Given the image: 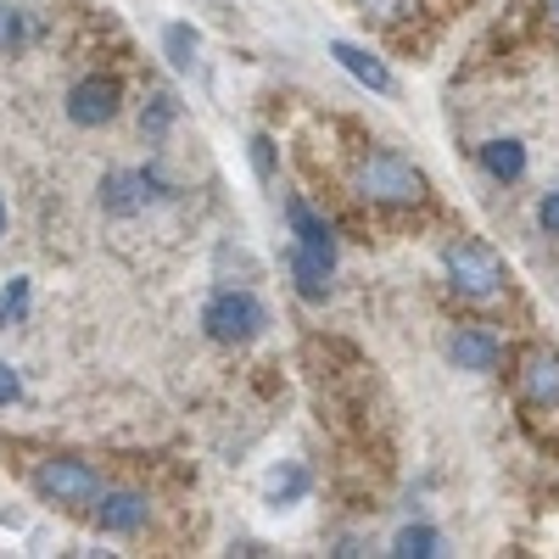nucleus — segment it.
I'll return each instance as SVG.
<instances>
[{
	"label": "nucleus",
	"instance_id": "obj_1",
	"mask_svg": "<svg viewBox=\"0 0 559 559\" xmlns=\"http://www.w3.org/2000/svg\"><path fill=\"white\" fill-rule=\"evenodd\" d=\"M426 191H431L426 174H419L408 157L386 152V146H358V152L347 157V197H353V202L403 213V207L426 202Z\"/></svg>",
	"mask_w": 559,
	"mask_h": 559
},
{
	"label": "nucleus",
	"instance_id": "obj_2",
	"mask_svg": "<svg viewBox=\"0 0 559 559\" xmlns=\"http://www.w3.org/2000/svg\"><path fill=\"white\" fill-rule=\"evenodd\" d=\"M515 397H521L526 419L548 414V426H543L537 437L559 442V353H554V347H532V353L521 358V369H515Z\"/></svg>",
	"mask_w": 559,
	"mask_h": 559
},
{
	"label": "nucleus",
	"instance_id": "obj_3",
	"mask_svg": "<svg viewBox=\"0 0 559 559\" xmlns=\"http://www.w3.org/2000/svg\"><path fill=\"white\" fill-rule=\"evenodd\" d=\"M34 492L45 503H62V509H90L102 498V471L84 459H39L34 464Z\"/></svg>",
	"mask_w": 559,
	"mask_h": 559
},
{
	"label": "nucleus",
	"instance_id": "obj_4",
	"mask_svg": "<svg viewBox=\"0 0 559 559\" xmlns=\"http://www.w3.org/2000/svg\"><path fill=\"white\" fill-rule=\"evenodd\" d=\"M442 269L453 280L459 297H498L503 292V258L481 241H448L442 247Z\"/></svg>",
	"mask_w": 559,
	"mask_h": 559
},
{
	"label": "nucleus",
	"instance_id": "obj_5",
	"mask_svg": "<svg viewBox=\"0 0 559 559\" xmlns=\"http://www.w3.org/2000/svg\"><path fill=\"white\" fill-rule=\"evenodd\" d=\"M263 324H269V308L252 297V292H218L207 308H202V331L224 347H241L252 336H263Z\"/></svg>",
	"mask_w": 559,
	"mask_h": 559
},
{
	"label": "nucleus",
	"instance_id": "obj_6",
	"mask_svg": "<svg viewBox=\"0 0 559 559\" xmlns=\"http://www.w3.org/2000/svg\"><path fill=\"white\" fill-rule=\"evenodd\" d=\"M118 107H123V84H118L112 73H84V79L68 90V118H73L79 129H102V123H112Z\"/></svg>",
	"mask_w": 559,
	"mask_h": 559
},
{
	"label": "nucleus",
	"instance_id": "obj_7",
	"mask_svg": "<svg viewBox=\"0 0 559 559\" xmlns=\"http://www.w3.org/2000/svg\"><path fill=\"white\" fill-rule=\"evenodd\" d=\"M90 521H96V532L107 537H134L152 526V498L146 492H129V487H102V498L90 503Z\"/></svg>",
	"mask_w": 559,
	"mask_h": 559
},
{
	"label": "nucleus",
	"instance_id": "obj_8",
	"mask_svg": "<svg viewBox=\"0 0 559 559\" xmlns=\"http://www.w3.org/2000/svg\"><path fill=\"white\" fill-rule=\"evenodd\" d=\"M448 358L459 369H476V376H492V369H503L509 347L503 336L492 331V324H459V331L448 336Z\"/></svg>",
	"mask_w": 559,
	"mask_h": 559
},
{
	"label": "nucleus",
	"instance_id": "obj_9",
	"mask_svg": "<svg viewBox=\"0 0 559 559\" xmlns=\"http://www.w3.org/2000/svg\"><path fill=\"white\" fill-rule=\"evenodd\" d=\"M146 202H157V197H152V185H146V174H140V168H118V174L102 179V207L107 213L129 218V213H140Z\"/></svg>",
	"mask_w": 559,
	"mask_h": 559
},
{
	"label": "nucleus",
	"instance_id": "obj_10",
	"mask_svg": "<svg viewBox=\"0 0 559 559\" xmlns=\"http://www.w3.org/2000/svg\"><path fill=\"white\" fill-rule=\"evenodd\" d=\"M286 218H292L297 247H308V252H319V258L336 263V229H331V218H319L302 197H286Z\"/></svg>",
	"mask_w": 559,
	"mask_h": 559
},
{
	"label": "nucleus",
	"instance_id": "obj_11",
	"mask_svg": "<svg viewBox=\"0 0 559 559\" xmlns=\"http://www.w3.org/2000/svg\"><path fill=\"white\" fill-rule=\"evenodd\" d=\"M331 57H336L358 84L376 90V96H392V73H386V62H381L376 51H364V45H353V39H336V45H331Z\"/></svg>",
	"mask_w": 559,
	"mask_h": 559
},
{
	"label": "nucleus",
	"instance_id": "obj_12",
	"mask_svg": "<svg viewBox=\"0 0 559 559\" xmlns=\"http://www.w3.org/2000/svg\"><path fill=\"white\" fill-rule=\"evenodd\" d=\"M286 263H292V280H297L302 302H324V297H331V258H319L308 247H292Z\"/></svg>",
	"mask_w": 559,
	"mask_h": 559
},
{
	"label": "nucleus",
	"instance_id": "obj_13",
	"mask_svg": "<svg viewBox=\"0 0 559 559\" xmlns=\"http://www.w3.org/2000/svg\"><path fill=\"white\" fill-rule=\"evenodd\" d=\"M481 168L492 174V179H521L526 174V146H521V140H487V146H481Z\"/></svg>",
	"mask_w": 559,
	"mask_h": 559
},
{
	"label": "nucleus",
	"instance_id": "obj_14",
	"mask_svg": "<svg viewBox=\"0 0 559 559\" xmlns=\"http://www.w3.org/2000/svg\"><path fill=\"white\" fill-rule=\"evenodd\" d=\"M308 492V471H302V464H280V471L269 476V498L274 503H297Z\"/></svg>",
	"mask_w": 559,
	"mask_h": 559
},
{
	"label": "nucleus",
	"instance_id": "obj_15",
	"mask_svg": "<svg viewBox=\"0 0 559 559\" xmlns=\"http://www.w3.org/2000/svg\"><path fill=\"white\" fill-rule=\"evenodd\" d=\"M23 45H28V17L0 0V57H17Z\"/></svg>",
	"mask_w": 559,
	"mask_h": 559
},
{
	"label": "nucleus",
	"instance_id": "obj_16",
	"mask_svg": "<svg viewBox=\"0 0 559 559\" xmlns=\"http://www.w3.org/2000/svg\"><path fill=\"white\" fill-rule=\"evenodd\" d=\"M437 543H442V537H437L431 526H403L397 543H392V554H403V559H431Z\"/></svg>",
	"mask_w": 559,
	"mask_h": 559
},
{
	"label": "nucleus",
	"instance_id": "obj_17",
	"mask_svg": "<svg viewBox=\"0 0 559 559\" xmlns=\"http://www.w3.org/2000/svg\"><path fill=\"white\" fill-rule=\"evenodd\" d=\"M163 45H168V62H174V68H191V62H197V34H191V23H168Z\"/></svg>",
	"mask_w": 559,
	"mask_h": 559
},
{
	"label": "nucleus",
	"instance_id": "obj_18",
	"mask_svg": "<svg viewBox=\"0 0 559 559\" xmlns=\"http://www.w3.org/2000/svg\"><path fill=\"white\" fill-rule=\"evenodd\" d=\"M358 7H364V17H376V23H403V17H414L419 12V0H358Z\"/></svg>",
	"mask_w": 559,
	"mask_h": 559
},
{
	"label": "nucleus",
	"instance_id": "obj_19",
	"mask_svg": "<svg viewBox=\"0 0 559 559\" xmlns=\"http://www.w3.org/2000/svg\"><path fill=\"white\" fill-rule=\"evenodd\" d=\"M168 123H174V96H152L146 118H140V129H146V140H163V134H168Z\"/></svg>",
	"mask_w": 559,
	"mask_h": 559
},
{
	"label": "nucleus",
	"instance_id": "obj_20",
	"mask_svg": "<svg viewBox=\"0 0 559 559\" xmlns=\"http://www.w3.org/2000/svg\"><path fill=\"white\" fill-rule=\"evenodd\" d=\"M17 397H23V381H17V369H12L7 358H0V408L17 403Z\"/></svg>",
	"mask_w": 559,
	"mask_h": 559
},
{
	"label": "nucleus",
	"instance_id": "obj_21",
	"mask_svg": "<svg viewBox=\"0 0 559 559\" xmlns=\"http://www.w3.org/2000/svg\"><path fill=\"white\" fill-rule=\"evenodd\" d=\"M252 163H258V174H263V179L274 174V140H263V134L252 140Z\"/></svg>",
	"mask_w": 559,
	"mask_h": 559
},
{
	"label": "nucleus",
	"instance_id": "obj_22",
	"mask_svg": "<svg viewBox=\"0 0 559 559\" xmlns=\"http://www.w3.org/2000/svg\"><path fill=\"white\" fill-rule=\"evenodd\" d=\"M537 218H543V229H548V236H559V191H548V197H543Z\"/></svg>",
	"mask_w": 559,
	"mask_h": 559
},
{
	"label": "nucleus",
	"instance_id": "obj_23",
	"mask_svg": "<svg viewBox=\"0 0 559 559\" xmlns=\"http://www.w3.org/2000/svg\"><path fill=\"white\" fill-rule=\"evenodd\" d=\"M0 229H7V202H0Z\"/></svg>",
	"mask_w": 559,
	"mask_h": 559
},
{
	"label": "nucleus",
	"instance_id": "obj_24",
	"mask_svg": "<svg viewBox=\"0 0 559 559\" xmlns=\"http://www.w3.org/2000/svg\"><path fill=\"white\" fill-rule=\"evenodd\" d=\"M554 7H559V0H554Z\"/></svg>",
	"mask_w": 559,
	"mask_h": 559
}]
</instances>
